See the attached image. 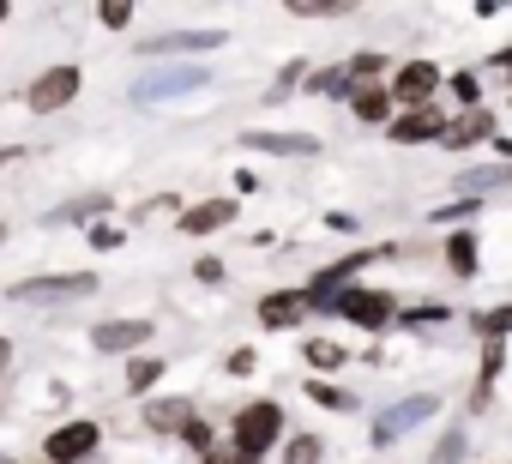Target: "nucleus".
I'll return each mask as SVG.
<instances>
[{
  "label": "nucleus",
  "mask_w": 512,
  "mask_h": 464,
  "mask_svg": "<svg viewBox=\"0 0 512 464\" xmlns=\"http://www.w3.org/2000/svg\"><path fill=\"white\" fill-rule=\"evenodd\" d=\"M278 434H284V410H278V404H266V398H260V404H247V410L235 416V428H229L235 452H247V458H260Z\"/></svg>",
  "instance_id": "f257e3e1"
},
{
  "label": "nucleus",
  "mask_w": 512,
  "mask_h": 464,
  "mask_svg": "<svg viewBox=\"0 0 512 464\" xmlns=\"http://www.w3.org/2000/svg\"><path fill=\"white\" fill-rule=\"evenodd\" d=\"M79 97V67H49L31 91H25V103L37 109V115H49V109H67Z\"/></svg>",
  "instance_id": "f03ea898"
},
{
  "label": "nucleus",
  "mask_w": 512,
  "mask_h": 464,
  "mask_svg": "<svg viewBox=\"0 0 512 464\" xmlns=\"http://www.w3.org/2000/svg\"><path fill=\"white\" fill-rule=\"evenodd\" d=\"M97 278L91 272H67V278H37V284H13V302H73V296H91Z\"/></svg>",
  "instance_id": "7ed1b4c3"
},
{
  "label": "nucleus",
  "mask_w": 512,
  "mask_h": 464,
  "mask_svg": "<svg viewBox=\"0 0 512 464\" xmlns=\"http://www.w3.org/2000/svg\"><path fill=\"white\" fill-rule=\"evenodd\" d=\"M97 446V422H67L49 434V464H79Z\"/></svg>",
  "instance_id": "20e7f679"
},
{
  "label": "nucleus",
  "mask_w": 512,
  "mask_h": 464,
  "mask_svg": "<svg viewBox=\"0 0 512 464\" xmlns=\"http://www.w3.org/2000/svg\"><path fill=\"white\" fill-rule=\"evenodd\" d=\"M434 85H440V73H434L428 61H410V67L398 73V85H392V97H398V103H416V109H428V97H434Z\"/></svg>",
  "instance_id": "39448f33"
},
{
  "label": "nucleus",
  "mask_w": 512,
  "mask_h": 464,
  "mask_svg": "<svg viewBox=\"0 0 512 464\" xmlns=\"http://www.w3.org/2000/svg\"><path fill=\"white\" fill-rule=\"evenodd\" d=\"M91 338H97V350H139V344L151 338V320H109V326H97Z\"/></svg>",
  "instance_id": "423d86ee"
},
{
  "label": "nucleus",
  "mask_w": 512,
  "mask_h": 464,
  "mask_svg": "<svg viewBox=\"0 0 512 464\" xmlns=\"http://www.w3.org/2000/svg\"><path fill=\"white\" fill-rule=\"evenodd\" d=\"M308 314V290H284V296H266L260 302V320L266 326H296Z\"/></svg>",
  "instance_id": "0eeeda50"
},
{
  "label": "nucleus",
  "mask_w": 512,
  "mask_h": 464,
  "mask_svg": "<svg viewBox=\"0 0 512 464\" xmlns=\"http://www.w3.org/2000/svg\"><path fill=\"white\" fill-rule=\"evenodd\" d=\"M338 308H344V314H350L356 326H386V314H392V302H386L380 290H374V296H368V290H350V296H344Z\"/></svg>",
  "instance_id": "6e6552de"
},
{
  "label": "nucleus",
  "mask_w": 512,
  "mask_h": 464,
  "mask_svg": "<svg viewBox=\"0 0 512 464\" xmlns=\"http://www.w3.org/2000/svg\"><path fill=\"white\" fill-rule=\"evenodd\" d=\"M145 422H151L157 434H181V428L193 422V410H187L181 398H157V404H145Z\"/></svg>",
  "instance_id": "1a4fd4ad"
},
{
  "label": "nucleus",
  "mask_w": 512,
  "mask_h": 464,
  "mask_svg": "<svg viewBox=\"0 0 512 464\" xmlns=\"http://www.w3.org/2000/svg\"><path fill=\"white\" fill-rule=\"evenodd\" d=\"M428 133H446V121H440L434 109H416V115L392 121V139H398V145H416V139H428Z\"/></svg>",
  "instance_id": "9d476101"
},
{
  "label": "nucleus",
  "mask_w": 512,
  "mask_h": 464,
  "mask_svg": "<svg viewBox=\"0 0 512 464\" xmlns=\"http://www.w3.org/2000/svg\"><path fill=\"white\" fill-rule=\"evenodd\" d=\"M229 217H235V205H229V199H211V205H199V211L181 217V236H205V229H217V223H229Z\"/></svg>",
  "instance_id": "9b49d317"
},
{
  "label": "nucleus",
  "mask_w": 512,
  "mask_h": 464,
  "mask_svg": "<svg viewBox=\"0 0 512 464\" xmlns=\"http://www.w3.org/2000/svg\"><path fill=\"white\" fill-rule=\"evenodd\" d=\"M356 115H362V121H386V115H392V91L362 85V91H356Z\"/></svg>",
  "instance_id": "f8f14e48"
},
{
  "label": "nucleus",
  "mask_w": 512,
  "mask_h": 464,
  "mask_svg": "<svg viewBox=\"0 0 512 464\" xmlns=\"http://www.w3.org/2000/svg\"><path fill=\"white\" fill-rule=\"evenodd\" d=\"M488 133V115H458V121H446V145H476Z\"/></svg>",
  "instance_id": "ddd939ff"
},
{
  "label": "nucleus",
  "mask_w": 512,
  "mask_h": 464,
  "mask_svg": "<svg viewBox=\"0 0 512 464\" xmlns=\"http://www.w3.org/2000/svg\"><path fill=\"white\" fill-rule=\"evenodd\" d=\"M211 43H223L217 31H199V37H157V43H145V55H157V49H211Z\"/></svg>",
  "instance_id": "4468645a"
},
{
  "label": "nucleus",
  "mask_w": 512,
  "mask_h": 464,
  "mask_svg": "<svg viewBox=\"0 0 512 464\" xmlns=\"http://www.w3.org/2000/svg\"><path fill=\"white\" fill-rule=\"evenodd\" d=\"M284 464H320V434H296L290 452H284Z\"/></svg>",
  "instance_id": "2eb2a0df"
},
{
  "label": "nucleus",
  "mask_w": 512,
  "mask_h": 464,
  "mask_svg": "<svg viewBox=\"0 0 512 464\" xmlns=\"http://www.w3.org/2000/svg\"><path fill=\"white\" fill-rule=\"evenodd\" d=\"M157 374H163L157 362H133V368H127V392H151V386H157Z\"/></svg>",
  "instance_id": "dca6fc26"
},
{
  "label": "nucleus",
  "mask_w": 512,
  "mask_h": 464,
  "mask_svg": "<svg viewBox=\"0 0 512 464\" xmlns=\"http://www.w3.org/2000/svg\"><path fill=\"white\" fill-rule=\"evenodd\" d=\"M500 181H512V169H470L458 187H500Z\"/></svg>",
  "instance_id": "f3484780"
},
{
  "label": "nucleus",
  "mask_w": 512,
  "mask_h": 464,
  "mask_svg": "<svg viewBox=\"0 0 512 464\" xmlns=\"http://www.w3.org/2000/svg\"><path fill=\"white\" fill-rule=\"evenodd\" d=\"M476 326H482L488 338H506V332H512V308H494V314H482Z\"/></svg>",
  "instance_id": "a211bd4d"
},
{
  "label": "nucleus",
  "mask_w": 512,
  "mask_h": 464,
  "mask_svg": "<svg viewBox=\"0 0 512 464\" xmlns=\"http://www.w3.org/2000/svg\"><path fill=\"white\" fill-rule=\"evenodd\" d=\"M247 145H260V151H308V139H266V133H253Z\"/></svg>",
  "instance_id": "6ab92c4d"
},
{
  "label": "nucleus",
  "mask_w": 512,
  "mask_h": 464,
  "mask_svg": "<svg viewBox=\"0 0 512 464\" xmlns=\"http://www.w3.org/2000/svg\"><path fill=\"white\" fill-rule=\"evenodd\" d=\"M452 266H458V272H470V266H476V248H470V236H458V242H452Z\"/></svg>",
  "instance_id": "aec40b11"
},
{
  "label": "nucleus",
  "mask_w": 512,
  "mask_h": 464,
  "mask_svg": "<svg viewBox=\"0 0 512 464\" xmlns=\"http://www.w3.org/2000/svg\"><path fill=\"white\" fill-rule=\"evenodd\" d=\"M91 248H121V229H115V223H97V229H91Z\"/></svg>",
  "instance_id": "412c9836"
},
{
  "label": "nucleus",
  "mask_w": 512,
  "mask_h": 464,
  "mask_svg": "<svg viewBox=\"0 0 512 464\" xmlns=\"http://www.w3.org/2000/svg\"><path fill=\"white\" fill-rule=\"evenodd\" d=\"M308 356H314V362H326V368H338V362H344V350H338V344H308Z\"/></svg>",
  "instance_id": "4be33fe9"
},
{
  "label": "nucleus",
  "mask_w": 512,
  "mask_h": 464,
  "mask_svg": "<svg viewBox=\"0 0 512 464\" xmlns=\"http://www.w3.org/2000/svg\"><path fill=\"white\" fill-rule=\"evenodd\" d=\"M308 392H314V398H320V404H338V410H344V404H350V398H344V392H332V386H320V380H314V386H308Z\"/></svg>",
  "instance_id": "5701e85b"
},
{
  "label": "nucleus",
  "mask_w": 512,
  "mask_h": 464,
  "mask_svg": "<svg viewBox=\"0 0 512 464\" xmlns=\"http://www.w3.org/2000/svg\"><path fill=\"white\" fill-rule=\"evenodd\" d=\"M452 91H458L464 103H476V79H470V73H458V79H452Z\"/></svg>",
  "instance_id": "b1692460"
},
{
  "label": "nucleus",
  "mask_w": 512,
  "mask_h": 464,
  "mask_svg": "<svg viewBox=\"0 0 512 464\" xmlns=\"http://www.w3.org/2000/svg\"><path fill=\"white\" fill-rule=\"evenodd\" d=\"M193 272H199V278H205V284H217V278H223V260H199V266H193Z\"/></svg>",
  "instance_id": "393cba45"
},
{
  "label": "nucleus",
  "mask_w": 512,
  "mask_h": 464,
  "mask_svg": "<svg viewBox=\"0 0 512 464\" xmlns=\"http://www.w3.org/2000/svg\"><path fill=\"white\" fill-rule=\"evenodd\" d=\"M7 356H13V350H7V344H0V368H7Z\"/></svg>",
  "instance_id": "a878e982"
},
{
  "label": "nucleus",
  "mask_w": 512,
  "mask_h": 464,
  "mask_svg": "<svg viewBox=\"0 0 512 464\" xmlns=\"http://www.w3.org/2000/svg\"><path fill=\"white\" fill-rule=\"evenodd\" d=\"M0 242H7V223H0Z\"/></svg>",
  "instance_id": "bb28decb"
},
{
  "label": "nucleus",
  "mask_w": 512,
  "mask_h": 464,
  "mask_svg": "<svg viewBox=\"0 0 512 464\" xmlns=\"http://www.w3.org/2000/svg\"><path fill=\"white\" fill-rule=\"evenodd\" d=\"M0 19H7V7H0Z\"/></svg>",
  "instance_id": "cd10ccee"
},
{
  "label": "nucleus",
  "mask_w": 512,
  "mask_h": 464,
  "mask_svg": "<svg viewBox=\"0 0 512 464\" xmlns=\"http://www.w3.org/2000/svg\"><path fill=\"white\" fill-rule=\"evenodd\" d=\"M211 464H217V458H211Z\"/></svg>",
  "instance_id": "c85d7f7f"
}]
</instances>
